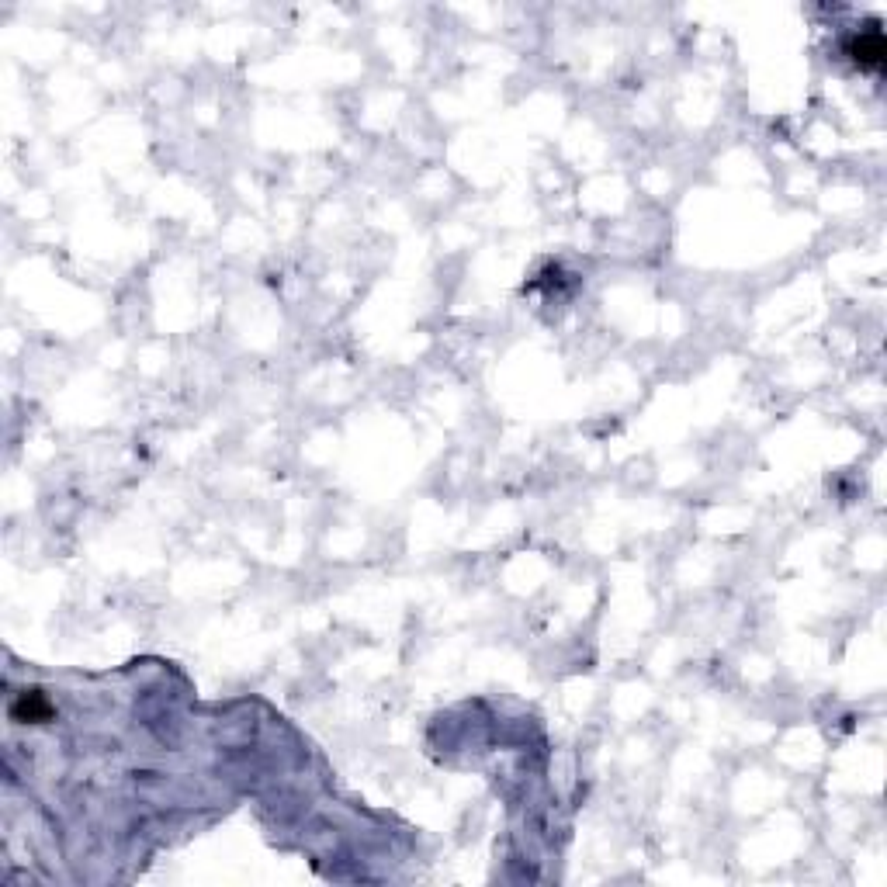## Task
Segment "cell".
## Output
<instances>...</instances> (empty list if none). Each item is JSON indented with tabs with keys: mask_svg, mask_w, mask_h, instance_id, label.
I'll return each instance as SVG.
<instances>
[{
	"mask_svg": "<svg viewBox=\"0 0 887 887\" xmlns=\"http://www.w3.org/2000/svg\"><path fill=\"white\" fill-rule=\"evenodd\" d=\"M846 52L853 56V63L860 66V70L881 73L884 70V59H887L881 21H870L867 28H860V32H856L853 39L846 42Z\"/></svg>",
	"mask_w": 887,
	"mask_h": 887,
	"instance_id": "1",
	"label": "cell"
},
{
	"mask_svg": "<svg viewBox=\"0 0 887 887\" xmlns=\"http://www.w3.org/2000/svg\"><path fill=\"white\" fill-rule=\"evenodd\" d=\"M49 714H52V704L46 700V693L39 690L18 693V700L11 704V718L21 721V725H28V721H46Z\"/></svg>",
	"mask_w": 887,
	"mask_h": 887,
	"instance_id": "2",
	"label": "cell"
}]
</instances>
